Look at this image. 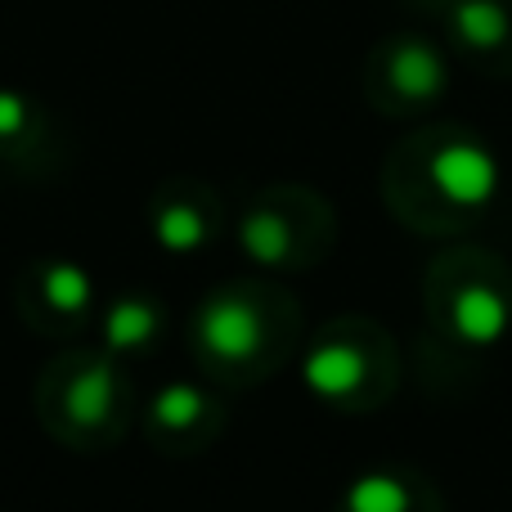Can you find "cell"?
I'll return each instance as SVG.
<instances>
[{"label": "cell", "instance_id": "cell-1", "mask_svg": "<svg viewBox=\"0 0 512 512\" xmlns=\"http://www.w3.org/2000/svg\"><path fill=\"white\" fill-rule=\"evenodd\" d=\"M499 194V162L463 126H423L382 162V203L405 230L427 239L468 234Z\"/></svg>", "mask_w": 512, "mask_h": 512}, {"label": "cell", "instance_id": "cell-2", "mask_svg": "<svg viewBox=\"0 0 512 512\" xmlns=\"http://www.w3.org/2000/svg\"><path fill=\"white\" fill-rule=\"evenodd\" d=\"M306 342V315L292 288L274 279H225L189 315V355L225 391L270 382Z\"/></svg>", "mask_w": 512, "mask_h": 512}, {"label": "cell", "instance_id": "cell-3", "mask_svg": "<svg viewBox=\"0 0 512 512\" xmlns=\"http://www.w3.org/2000/svg\"><path fill=\"white\" fill-rule=\"evenodd\" d=\"M32 414L63 450H113L135 423V382L104 346H68L36 373Z\"/></svg>", "mask_w": 512, "mask_h": 512}, {"label": "cell", "instance_id": "cell-4", "mask_svg": "<svg viewBox=\"0 0 512 512\" xmlns=\"http://www.w3.org/2000/svg\"><path fill=\"white\" fill-rule=\"evenodd\" d=\"M301 387L333 414H378L400 387V346L378 319L337 315L301 342Z\"/></svg>", "mask_w": 512, "mask_h": 512}, {"label": "cell", "instance_id": "cell-5", "mask_svg": "<svg viewBox=\"0 0 512 512\" xmlns=\"http://www.w3.org/2000/svg\"><path fill=\"white\" fill-rule=\"evenodd\" d=\"M423 310L436 337L490 351L512 333V265L490 248H445L423 274Z\"/></svg>", "mask_w": 512, "mask_h": 512}, {"label": "cell", "instance_id": "cell-6", "mask_svg": "<svg viewBox=\"0 0 512 512\" xmlns=\"http://www.w3.org/2000/svg\"><path fill=\"white\" fill-rule=\"evenodd\" d=\"M234 243L265 274H306L337 248V212L310 185H265L234 221Z\"/></svg>", "mask_w": 512, "mask_h": 512}, {"label": "cell", "instance_id": "cell-7", "mask_svg": "<svg viewBox=\"0 0 512 512\" xmlns=\"http://www.w3.org/2000/svg\"><path fill=\"white\" fill-rule=\"evenodd\" d=\"M450 90V68L423 32H396L364 59V99L382 117H418Z\"/></svg>", "mask_w": 512, "mask_h": 512}, {"label": "cell", "instance_id": "cell-8", "mask_svg": "<svg viewBox=\"0 0 512 512\" xmlns=\"http://www.w3.org/2000/svg\"><path fill=\"white\" fill-rule=\"evenodd\" d=\"M14 310L36 337L72 342L99 315V283L72 256H32L14 274Z\"/></svg>", "mask_w": 512, "mask_h": 512}, {"label": "cell", "instance_id": "cell-9", "mask_svg": "<svg viewBox=\"0 0 512 512\" xmlns=\"http://www.w3.org/2000/svg\"><path fill=\"white\" fill-rule=\"evenodd\" d=\"M230 427V405L216 382H162L144 405V441L167 459H198Z\"/></svg>", "mask_w": 512, "mask_h": 512}, {"label": "cell", "instance_id": "cell-10", "mask_svg": "<svg viewBox=\"0 0 512 512\" xmlns=\"http://www.w3.org/2000/svg\"><path fill=\"white\" fill-rule=\"evenodd\" d=\"M144 225L167 256H203L225 230L221 194L198 176H167L149 194Z\"/></svg>", "mask_w": 512, "mask_h": 512}, {"label": "cell", "instance_id": "cell-11", "mask_svg": "<svg viewBox=\"0 0 512 512\" xmlns=\"http://www.w3.org/2000/svg\"><path fill=\"white\" fill-rule=\"evenodd\" d=\"M0 167L14 176H45L59 167V131L50 108L18 86H0Z\"/></svg>", "mask_w": 512, "mask_h": 512}, {"label": "cell", "instance_id": "cell-12", "mask_svg": "<svg viewBox=\"0 0 512 512\" xmlns=\"http://www.w3.org/2000/svg\"><path fill=\"white\" fill-rule=\"evenodd\" d=\"M445 32L468 63L512 77V0H445Z\"/></svg>", "mask_w": 512, "mask_h": 512}, {"label": "cell", "instance_id": "cell-13", "mask_svg": "<svg viewBox=\"0 0 512 512\" xmlns=\"http://www.w3.org/2000/svg\"><path fill=\"white\" fill-rule=\"evenodd\" d=\"M333 512H450L436 481L405 463H382L364 468L360 477L346 481Z\"/></svg>", "mask_w": 512, "mask_h": 512}, {"label": "cell", "instance_id": "cell-14", "mask_svg": "<svg viewBox=\"0 0 512 512\" xmlns=\"http://www.w3.org/2000/svg\"><path fill=\"white\" fill-rule=\"evenodd\" d=\"M167 306H162L153 292H117V297H108L104 306H99L95 315V328H99V342L113 360L131 364V360H144V355H153L162 346V337H167Z\"/></svg>", "mask_w": 512, "mask_h": 512}]
</instances>
